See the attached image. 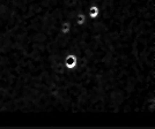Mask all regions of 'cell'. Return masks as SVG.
I'll use <instances>...</instances> for the list:
<instances>
[{
  "mask_svg": "<svg viewBox=\"0 0 155 129\" xmlns=\"http://www.w3.org/2000/svg\"><path fill=\"white\" fill-rule=\"evenodd\" d=\"M79 66V57L75 53H68L64 58V67L68 71H74Z\"/></svg>",
  "mask_w": 155,
  "mask_h": 129,
  "instance_id": "6da1fadb",
  "label": "cell"
},
{
  "mask_svg": "<svg viewBox=\"0 0 155 129\" xmlns=\"http://www.w3.org/2000/svg\"><path fill=\"white\" fill-rule=\"evenodd\" d=\"M100 13H101V9L95 4H93V5H91L87 8V17H88V20H96L100 16Z\"/></svg>",
  "mask_w": 155,
  "mask_h": 129,
  "instance_id": "7a4b0ae2",
  "label": "cell"
},
{
  "mask_svg": "<svg viewBox=\"0 0 155 129\" xmlns=\"http://www.w3.org/2000/svg\"><path fill=\"white\" fill-rule=\"evenodd\" d=\"M59 30L63 35H70L73 30V26L70 21H63L59 26Z\"/></svg>",
  "mask_w": 155,
  "mask_h": 129,
  "instance_id": "3957f363",
  "label": "cell"
},
{
  "mask_svg": "<svg viewBox=\"0 0 155 129\" xmlns=\"http://www.w3.org/2000/svg\"><path fill=\"white\" fill-rule=\"evenodd\" d=\"M87 21H88V17H87V14L86 13L80 12V13H78L75 15V20H74L75 27H84L87 23Z\"/></svg>",
  "mask_w": 155,
  "mask_h": 129,
  "instance_id": "277c9868",
  "label": "cell"
}]
</instances>
